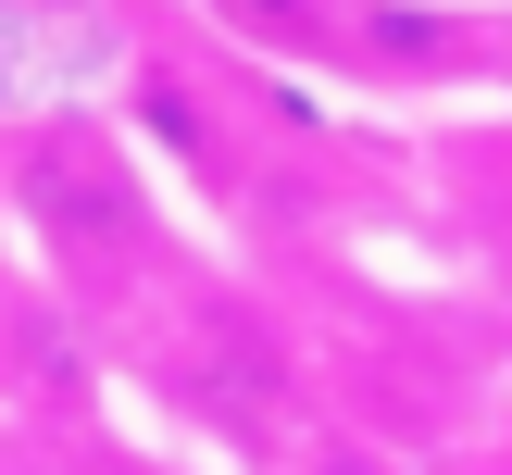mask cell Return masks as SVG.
Returning a JSON list of instances; mask_svg holds the SVG:
<instances>
[{"instance_id":"obj_2","label":"cell","mask_w":512,"mask_h":475,"mask_svg":"<svg viewBox=\"0 0 512 475\" xmlns=\"http://www.w3.org/2000/svg\"><path fill=\"white\" fill-rule=\"evenodd\" d=\"M288 338H275L250 300H225V288H200L188 300V325H175V350H163V400L175 413H200V438H225V450H288Z\"/></svg>"},{"instance_id":"obj_1","label":"cell","mask_w":512,"mask_h":475,"mask_svg":"<svg viewBox=\"0 0 512 475\" xmlns=\"http://www.w3.org/2000/svg\"><path fill=\"white\" fill-rule=\"evenodd\" d=\"M0 188H13L25 225H38V250H50L63 288L113 300L125 275L150 263V200H138V175H125V150L100 138V125H75V113L25 125V138L0 150Z\"/></svg>"},{"instance_id":"obj_4","label":"cell","mask_w":512,"mask_h":475,"mask_svg":"<svg viewBox=\"0 0 512 475\" xmlns=\"http://www.w3.org/2000/svg\"><path fill=\"white\" fill-rule=\"evenodd\" d=\"M50 475H150V463H125V450H100V438H75V450H63V463H50Z\"/></svg>"},{"instance_id":"obj_3","label":"cell","mask_w":512,"mask_h":475,"mask_svg":"<svg viewBox=\"0 0 512 475\" xmlns=\"http://www.w3.org/2000/svg\"><path fill=\"white\" fill-rule=\"evenodd\" d=\"M263 475H400V463L363 450V438H338V425H288V450H275Z\"/></svg>"}]
</instances>
